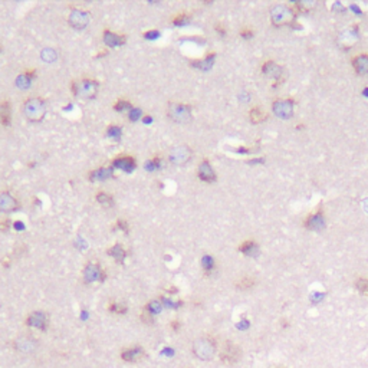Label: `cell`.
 I'll return each instance as SVG.
<instances>
[{"instance_id": "1", "label": "cell", "mask_w": 368, "mask_h": 368, "mask_svg": "<svg viewBox=\"0 0 368 368\" xmlns=\"http://www.w3.org/2000/svg\"><path fill=\"white\" fill-rule=\"evenodd\" d=\"M217 349H219V346H217L216 339L210 335L197 338V339H195L193 346H192L195 357L202 359V361H212L216 357Z\"/></svg>"}, {"instance_id": "2", "label": "cell", "mask_w": 368, "mask_h": 368, "mask_svg": "<svg viewBox=\"0 0 368 368\" xmlns=\"http://www.w3.org/2000/svg\"><path fill=\"white\" fill-rule=\"evenodd\" d=\"M23 115L29 122H41L46 115V101L41 97H31L23 102Z\"/></svg>"}, {"instance_id": "3", "label": "cell", "mask_w": 368, "mask_h": 368, "mask_svg": "<svg viewBox=\"0 0 368 368\" xmlns=\"http://www.w3.org/2000/svg\"><path fill=\"white\" fill-rule=\"evenodd\" d=\"M71 91L78 98H82V99H95L98 95V91H99V81L92 79V78L75 79L71 84Z\"/></svg>"}, {"instance_id": "4", "label": "cell", "mask_w": 368, "mask_h": 368, "mask_svg": "<svg viewBox=\"0 0 368 368\" xmlns=\"http://www.w3.org/2000/svg\"><path fill=\"white\" fill-rule=\"evenodd\" d=\"M167 117L177 124L190 122L193 117V107L190 104H183V102H168Z\"/></svg>"}, {"instance_id": "5", "label": "cell", "mask_w": 368, "mask_h": 368, "mask_svg": "<svg viewBox=\"0 0 368 368\" xmlns=\"http://www.w3.org/2000/svg\"><path fill=\"white\" fill-rule=\"evenodd\" d=\"M296 12L291 6L286 5H276L271 9V21L273 26H285L295 21Z\"/></svg>"}, {"instance_id": "6", "label": "cell", "mask_w": 368, "mask_h": 368, "mask_svg": "<svg viewBox=\"0 0 368 368\" xmlns=\"http://www.w3.org/2000/svg\"><path fill=\"white\" fill-rule=\"evenodd\" d=\"M220 361L226 365H235L242 358V348L233 341H225L219 351Z\"/></svg>"}, {"instance_id": "7", "label": "cell", "mask_w": 368, "mask_h": 368, "mask_svg": "<svg viewBox=\"0 0 368 368\" xmlns=\"http://www.w3.org/2000/svg\"><path fill=\"white\" fill-rule=\"evenodd\" d=\"M82 276L84 281L87 283H92V282H104L107 279V272L102 269V266L95 262H88L84 266L82 271Z\"/></svg>"}, {"instance_id": "8", "label": "cell", "mask_w": 368, "mask_h": 368, "mask_svg": "<svg viewBox=\"0 0 368 368\" xmlns=\"http://www.w3.org/2000/svg\"><path fill=\"white\" fill-rule=\"evenodd\" d=\"M193 155V150L189 147V145H175L170 150V154H168V160L175 164V165H183L186 162L189 161Z\"/></svg>"}, {"instance_id": "9", "label": "cell", "mask_w": 368, "mask_h": 368, "mask_svg": "<svg viewBox=\"0 0 368 368\" xmlns=\"http://www.w3.org/2000/svg\"><path fill=\"white\" fill-rule=\"evenodd\" d=\"M68 23L74 29H85L89 23V13L82 9H74L68 16Z\"/></svg>"}, {"instance_id": "10", "label": "cell", "mask_w": 368, "mask_h": 368, "mask_svg": "<svg viewBox=\"0 0 368 368\" xmlns=\"http://www.w3.org/2000/svg\"><path fill=\"white\" fill-rule=\"evenodd\" d=\"M21 209V203L18 199L12 195L11 192H2L0 193V212L3 213H13Z\"/></svg>"}, {"instance_id": "11", "label": "cell", "mask_w": 368, "mask_h": 368, "mask_svg": "<svg viewBox=\"0 0 368 368\" xmlns=\"http://www.w3.org/2000/svg\"><path fill=\"white\" fill-rule=\"evenodd\" d=\"M26 325L32 326V328H38L41 331H46L48 325H49V318H48V315L45 314L44 311H33L32 314L28 315Z\"/></svg>"}, {"instance_id": "12", "label": "cell", "mask_w": 368, "mask_h": 368, "mask_svg": "<svg viewBox=\"0 0 368 368\" xmlns=\"http://www.w3.org/2000/svg\"><path fill=\"white\" fill-rule=\"evenodd\" d=\"M111 167L115 170V168H119L125 173H132L135 168H137V161L134 157L131 155H119L117 158H114L112 162H111Z\"/></svg>"}, {"instance_id": "13", "label": "cell", "mask_w": 368, "mask_h": 368, "mask_svg": "<svg viewBox=\"0 0 368 368\" xmlns=\"http://www.w3.org/2000/svg\"><path fill=\"white\" fill-rule=\"evenodd\" d=\"M197 177H199V180H202L205 183H213V181H216V171L213 170V167H212V164H210L209 160H203V161L199 164Z\"/></svg>"}, {"instance_id": "14", "label": "cell", "mask_w": 368, "mask_h": 368, "mask_svg": "<svg viewBox=\"0 0 368 368\" xmlns=\"http://www.w3.org/2000/svg\"><path fill=\"white\" fill-rule=\"evenodd\" d=\"M102 41L107 48H119L127 42V35H119V33L112 32L109 29H105L102 32Z\"/></svg>"}, {"instance_id": "15", "label": "cell", "mask_w": 368, "mask_h": 368, "mask_svg": "<svg viewBox=\"0 0 368 368\" xmlns=\"http://www.w3.org/2000/svg\"><path fill=\"white\" fill-rule=\"evenodd\" d=\"M273 112L281 118H291L293 114L292 99H278L273 102Z\"/></svg>"}, {"instance_id": "16", "label": "cell", "mask_w": 368, "mask_h": 368, "mask_svg": "<svg viewBox=\"0 0 368 368\" xmlns=\"http://www.w3.org/2000/svg\"><path fill=\"white\" fill-rule=\"evenodd\" d=\"M15 346L18 351H21L23 354H29V352H33L38 346V341L33 338V336L29 335H23L19 336L16 341H15Z\"/></svg>"}, {"instance_id": "17", "label": "cell", "mask_w": 368, "mask_h": 368, "mask_svg": "<svg viewBox=\"0 0 368 368\" xmlns=\"http://www.w3.org/2000/svg\"><path fill=\"white\" fill-rule=\"evenodd\" d=\"M303 226L309 230H322L325 228V219L324 213L321 210L312 213L311 216H308L303 222Z\"/></svg>"}, {"instance_id": "18", "label": "cell", "mask_w": 368, "mask_h": 368, "mask_svg": "<svg viewBox=\"0 0 368 368\" xmlns=\"http://www.w3.org/2000/svg\"><path fill=\"white\" fill-rule=\"evenodd\" d=\"M145 355V351L141 346H131L121 351V358L127 362H137Z\"/></svg>"}, {"instance_id": "19", "label": "cell", "mask_w": 368, "mask_h": 368, "mask_svg": "<svg viewBox=\"0 0 368 368\" xmlns=\"http://www.w3.org/2000/svg\"><path fill=\"white\" fill-rule=\"evenodd\" d=\"M114 177V168L112 167H99L97 170H92L88 174L89 181H104Z\"/></svg>"}, {"instance_id": "20", "label": "cell", "mask_w": 368, "mask_h": 368, "mask_svg": "<svg viewBox=\"0 0 368 368\" xmlns=\"http://www.w3.org/2000/svg\"><path fill=\"white\" fill-rule=\"evenodd\" d=\"M282 68L278 64H275L273 61H268L265 62L262 66V74L266 76V78H271V79H279L282 75Z\"/></svg>"}, {"instance_id": "21", "label": "cell", "mask_w": 368, "mask_h": 368, "mask_svg": "<svg viewBox=\"0 0 368 368\" xmlns=\"http://www.w3.org/2000/svg\"><path fill=\"white\" fill-rule=\"evenodd\" d=\"M352 66L359 75H368V55L361 54L352 58Z\"/></svg>"}, {"instance_id": "22", "label": "cell", "mask_w": 368, "mask_h": 368, "mask_svg": "<svg viewBox=\"0 0 368 368\" xmlns=\"http://www.w3.org/2000/svg\"><path fill=\"white\" fill-rule=\"evenodd\" d=\"M215 58H216V54L213 52V54L206 55L203 59L192 61L190 65L193 66V68H197L199 71H209V69L213 66V64H215Z\"/></svg>"}, {"instance_id": "23", "label": "cell", "mask_w": 368, "mask_h": 368, "mask_svg": "<svg viewBox=\"0 0 368 368\" xmlns=\"http://www.w3.org/2000/svg\"><path fill=\"white\" fill-rule=\"evenodd\" d=\"M107 253H108V256H111L117 263H122V262L125 260V258H127V250H125V248H124L121 243H115L114 246H111V248L107 250Z\"/></svg>"}, {"instance_id": "24", "label": "cell", "mask_w": 368, "mask_h": 368, "mask_svg": "<svg viewBox=\"0 0 368 368\" xmlns=\"http://www.w3.org/2000/svg\"><path fill=\"white\" fill-rule=\"evenodd\" d=\"M12 122V109L9 101L0 102V125L9 127Z\"/></svg>"}, {"instance_id": "25", "label": "cell", "mask_w": 368, "mask_h": 368, "mask_svg": "<svg viewBox=\"0 0 368 368\" xmlns=\"http://www.w3.org/2000/svg\"><path fill=\"white\" fill-rule=\"evenodd\" d=\"M239 252H242L245 256H258V253H259V246H258V243L256 242H253V240H246V242H243L240 246H239Z\"/></svg>"}, {"instance_id": "26", "label": "cell", "mask_w": 368, "mask_h": 368, "mask_svg": "<svg viewBox=\"0 0 368 368\" xmlns=\"http://www.w3.org/2000/svg\"><path fill=\"white\" fill-rule=\"evenodd\" d=\"M202 268H203V271L206 275H210L212 272L215 271V268H216V260L213 256H210V255H205L203 258H202Z\"/></svg>"}, {"instance_id": "27", "label": "cell", "mask_w": 368, "mask_h": 368, "mask_svg": "<svg viewBox=\"0 0 368 368\" xmlns=\"http://www.w3.org/2000/svg\"><path fill=\"white\" fill-rule=\"evenodd\" d=\"M144 311L145 312H148V314H151V315H157V314H160L162 311V303L160 299H154V301H150V302L147 303L145 306H144Z\"/></svg>"}, {"instance_id": "28", "label": "cell", "mask_w": 368, "mask_h": 368, "mask_svg": "<svg viewBox=\"0 0 368 368\" xmlns=\"http://www.w3.org/2000/svg\"><path fill=\"white\" fill-rule=\"evenodd\" d=\"M235 286L240 289V291H246V289H250V288H253L255 286V279L252 278V276H243V278H240L236 283H235Z\"/></svg>"}, {"instance_id": "29", "label": "cell", "mask_w": 368, "mask_h": 368, "mask_svg": "<svg viewBox=\"0 0 368 368\" xmlns=\"http://www.w3.org/2000/svg\"><path fill=\"white\" fill-rule=\"evenodd\" d=\"M249 117H250V121H252L253 124H259V122H262V121H265V119H266V112H263V111H262L260 108L255 107V108L250 109Z\"/></svg>"}, {"instance_id": "30", "label": "cell", "mask_w": 368, "mask_h": 368, "mask_svg": "<svg viewBox=\"0 0 368 368\" xmlns=\"http://www.w3.org/2000/svg\"><path fill=\"white\" fill-rule=\"evenodd\" d=\"M107 135L109 138H112L114 141H119L121 137H122V128L119 125H115V124H111L107 127Z\"/></svg>"}, {"instance_id": "31", "label": "cell", "mask_w": 368, "mask_h": 368, "mask_svg": "<svg viewBox=\"0 0 368 368\" xmlns=\"http://www.w3.org/2000/svg\"><path fill=\"white\" fill-rule=\"evenodd\" d=\"M190 21H192V15H189L186 12H181V13H178V15L174 16L171 22H173L174 26H186Z\"/></svg>"}, {"instance_id": "32", "label": "cell", "mask_w": 368, "mask_h": 368, "mask_svg": "<svg viewBox=\"0 0 368 368\" xmlns=\"http://www.w3.org/2000/svg\"><path fill=\"white\" fill-rule=\"evenodd\" d=\"M95 199H97L98 203H101V205H104V206L109 207L114 206V199H112V196L108 195V193H105V192H99V193H97Z\"/></svg>"}, {"instance_id": "33", "label": "cell", "mask_w": 368, "mask_h": 368, "mask_svg": "<svg viewBox=\"0 0 368 368\" xmlns=\"http://www.w3.org/2000/svg\"><path fill=\"white\" fill-rule=\"evenodd\" d=\"M108 311L109 312H112V314L121 315V314H125V312L128 311V308H127V305H124V303L112 301L111 303H108Z\"/></svg>"}, {"instance_id": "34", "label": "cell", "mask_w": 368, "mask_h": 368, "mask_svg": "<svg viewBox=\"0 0 368 368\" xmlns=\"http://www.w3.org/2000/svg\"><path fill=\"white\" fill-rule=\"evenodd\" d=\"M132 104H131L130 101H127V99H118L115 104H114V111H117V112H125V111H130L132 109Z\"/></svg>"}, {"instance_id": "35", "label": "cell", "mask_w": 368, "mask_h": 368, "mask_svg": "<svg viewBox=\"0 0 368 368\" xmlns=\"http://www.w3.org/2000/svg\"><path fill=\"white\" fill-rule=\"evenodd\" d=\"M32 81H33L32 78H29V76L26 75V72H23V74H21V75L16 78V87L26 89V88L31 87Z\"/></svg>"}, {"instance_id": "36", "label": "cell", "mask_w": 368, "mask_h": 368, "mask_svg": "<svg viewBox=\"0 0 368 368\" xmlns=\"http://www.w3.org/2000/svg\"><path fill=\"white\" fill-rule=\"evenodd\" d=\"M161 157L160 155H155V157H152L151 160H148L147 161V168L148 170H152V171H155V170H158L160 167H161Z\"/></svg>"}, {"instance_id": "37", "label": "cell", "mask_w": 368, "mask_h": 368, "mask_svg": "<svg viewBox=\"0 0 368 368\" xmlns=\"http://www.w3.org/2000/svg\"><path fill=\"white\" fill-rule=\"evenodd\" d=\"M114 230L115 229H118L121 232H124L125 235H128L130 233V225H128V222L125 220V219H118L117 220V223H115V226H114Z\"/></svg>"}, {"instance_id": "38", "label": "cell", "mask_w": 368, "mask_h": 368, "mask_svg": "<svg viewBox=\"0 0 368 368\" xmlns=\"http://www.w3.org/2000/svg\"><path fill=\"white\" fill-rule=\"evenodd\" d=\"M41 56H42V59H44L45 62H52V61L56 59V52H55L54 49H51V48H46V49L42 51Z\"/></svg>"}, {"instance_id": "39", "label": "cell", "mask_w": 368, "mask_h": 368, "mask_svg": "<svg viewBox=\"0 0 368 368\" xmlns=\"http://www.w3.org/2000/svg\"><path fill=\"white\" fill-rule=\"evenodd\" d=\"M141 117H144V114H142L141 108L132 107V109H130V112H128V119H130L131 122H135V121H138Z\"/></svg>"}, {"instance_id": "40", "label": "cell", "mask_w": 368, "mask_h": 368, "mask_svg": "<svg viewBox=\"0 0 368 368\" xmlns=\"http://www.w3.org/2000/svg\"><path fill=\"white\" fill-rule=\"evenodd\" d=\"M355 286H357V289L359 291V292L367 293L368 295V279L367 278H359V279H357V282H355Z\"/></svg>"}, {"instance_id": "41", "label": "cell", "mask_w": 368, "mask_h": 368, "mask_svg": "<svg viewBox=\"0 0 368 368\" xmlns=\"http://www.w3.org/2000/svg\"><path fill=\"white\" fill-rule=\"evenodd\" d=\"M141 321H142L144 324L152 325L154 324V315L148 314V312H145V311H142V314H141Z\"/></svg>"}, {"instance_id": "42", "label": "cell", "mask_w": 368, "mask_h": 368, "mask_svg": "<svg viewBox=\"0 0 368 368\" xmlns=\"http://www.w3.org/2000/svg\"><path fill=\"white\" fill-rule=\"evenodd\" d=\"M12 222L9 219H5V220H0V232H8L12 228Z\"/></svg>"}, {"instance_id": "43", "label": "cell", "mask_w": 368, "mask_h": 368, "mask_svg": "<svg viewBox=\"0 0 368 368\" xmlns=\"http://www.w3.org/2000/svg\"><path fill=\"white\" fill-rule=\"evenodd\" d=\"M142 36H144L145 39H157V38L160 36V32H158V31H148V32L142 33Z\"/></svg>"}, {"instance_id": "44", "label": "cell", "mask_w": 368, "mask_h": 368, "mask_svg": "<svg viewBox=\"0 0 368 368\" xmlns=\"http://www.w3.org/2000/svg\"><path fill=\"white\" fill-rule=\"evenodd\" d=\"M240 36L245 38V39H250V38L253 36V31H252V29H248V28H245V29L240 31Z\"/></svg>"}, {"instance_id": "45", "label": "cell", "mask_w": 368, "mask_h": 368, "mask_svg": "<svg viewBox=\"0 0 368 368\" xmlns=\"http://www.w3.org/2000/svg\"><path fill=\"white\" fill-rule=\"evenodd\" d=\"M215 31H216L220 36H226V29L223 28V25L222 23H216V26H215Z\"/></svg>"}, {"instance_id": "46", "label": "cell", "mask_w": 368, "mask_h": 368, "mask_svg": "<svg viewBox=\"0 0 368 368\" xmlns=\"http://www.w3.org/2000/svg\"><path fill=\"white\" fill-rule=\"evenodd\" d=\"M12 228L16 229V230H25V225H23L22 222H15Z\"/></svg>"}, {"instance_id": "47", "label": "cell", "mask_w": 368, "mask_h": 368, "mask_svg": "<svg viewBox=\"0 0 368 368\" xmlns=\"http://www.w3.org/2000/svg\"><path fill=\"white\" fill-rule=\"evenodd\" d=\"M180 326H181V325H180L178 321H173V322H171V328H173V331H178V329H180Z\"/></svg>"}, {"instance_id": "48", "label": "cell", "mask_w": 368, "mask_h": 368, "mask_svg": "<svg viewBox=\"0 0 368 368\" xmlns=\"http://www.w3.org/2000/svg\"><path fill=\"white\" fill-rule=\"evenodd\" d=\"M151 121H152L151 115H144V117H142V122H145V124H150Z\"/></svg>"}]
</instances>
